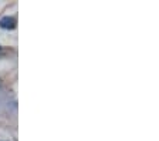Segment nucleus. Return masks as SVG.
I'll return each mask as SVG.
<instances>
[{"label":"nucleus","instance_id":"f257e3e1","mask_svg":"<svg viewBox=\"0 0 159 141\" xmlns=\"http://www.w3.org/2000/svg\"><path fill=\"white\" fill-rule=\"evenodd\" d=\"M0 27L2 29H6V30H13L14 27H16V19L14 17H3L2 20H0Z\"/></svg>","mask_w":159,"mask_h":141},{"label":"nucleus","instance_id":"f03ea898","mask_svg":"<svg viewBox=\"0 0 159 141\" xmlns=\"http://www.w3.org/2000/svg\"><path fill=\"white\" fill-rule=\"evenodd\" d=\"M0 87H2V83H0Z\"/></svg>","mask_w":159,"mask_h":141},{"label":"nucleus","instance_id":"7ed1b4c3","mask_svg":"<svg viewBox=\"0 0 159 141\" xmlns=\"http://www.w3.org/2000/svg\"><path fill=\"white\" fill-rule=\"evenodd\" d=\"M0 50H2V47H0Z\"/></svg>","mask_w":159,"mask_h":141}]
</instances>
